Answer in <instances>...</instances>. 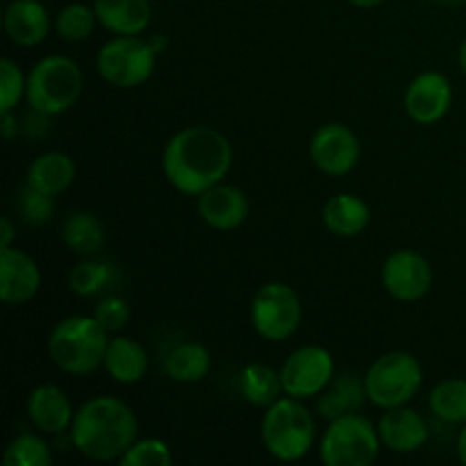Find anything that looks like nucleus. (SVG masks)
Masks as SVG:
<instances>
[{
  "label": "nucleus",
  "instance_id": "obj_1",
  "mask_svg": "<svg viewBox=\"0 0 466 466\" xmlns=\"http://www.w3.org/2000/svg\"><path fill=\"white\" fill-rule=\"evenodd\" d=\"M232 167L230 141L212 127H187L164 150V173L182 194H203Z\"/></svg>",
  "mask_w": 466,
  "mask_h": 466
},
{
  "label": "nucleus",
  "instance_id": "obj_2",
  "mask_svg": "<svg viewBox=\"0 0 466 466\" xmlns=\"http://www.w3.org/2000/svg\"><path fill=\"white\" fill-rule=\"evenodd\" d=\"M137 437V419L123 400L100 396L89 400L73 417L71 440L91 460L121 458Z\"/></svg>",
  "mask_w": 466,
  "mask_h": 466
},
{
  "label": "nucleus",
  "instance_id": "obj_3",
  "mask_svg": "<svg viewBox=\"0 0 466 466\" xmlns=\"http://www.w3.org/2000/svg\"><path fill=\"white\" fill-rule=\"evenodd\" d=\"M107 346V330L96 319L68 317L50 332L48 353L62 371L86 376L105 364Z\"/></svg>",
  "mask_w": 466,
  "mask_h": 466
},
{
  "label": "nucleus",
  "instance_id": "obj_4",
  "mask_svg": "<svg viewBox=\"0 0 466 466\" xmlns=\"http://www.w3.org/2000/svg\"><path fill=\"white\" fill-rule=\"evenodd\" d=\"M27 103L44 116L66 112L82 91V73L73 59L53 55L36 64L27 77Z\"/></svg>",
  "mask_w": 466,
  "mask_h": 466
},
{
  "label": "nucleus",
  "instance_id": "obj_5",
  "mask_svg": "<svg viewBox=\"0 0 466 466\" xmlns=\"http://www.w3.org/2000/svg\"><path fill=\"white\" fill-rule=\"evenodd\" d=\"M262 440L268 453L278 460L294 462L300 460L314 441V421L312 414L305 405L291 399H278L268 405V412L262 421Z\"/></svg>",
  "mask_w": 466,
  "mask_h": 466
},
{
  "label": "nucleus",
  "instance_id": "obj_6",
  "mask_svg": "<svg viewBox=\"0 0 466 466\" xmlns=\"http://www.w3.org/2000/svg\"><path fill=\"white\" fill-rule=\"evenodd\" d=\"M421 378L417 358L403 350H394L371 364L364 376V387L373 405L390 410L408 403L421 387Z\"/></svg>",
  "mask_w": 466,
  "mask_h": 466
},
{
  "label": "nucleus",
  "instance_id": "obj_7",
  "mask_svg": "<svg viewBox=\"0 0 466 466\" xmlns=\"http://www.w3.org/2000/svg\"><path fill=\"white\" fill-rule=\"evenodd\" d=\"M378 451L380 435L369 419L355 412L335 419L321 441V460L328 466H369Z\"/></svg>",
  "mask_w": 466,
  "mask_h": 466
},
{
  "label": "nucleus",
  "instance_id": "obj_8",
  "mask_svg": "<svg viewBox=\"0 0 466 466\" xmlns=\"http://www.w3.org/2000/svg\"><path fill=\"white\" fill-rule=\"evenodd\" d=\"M155 55L150 41H141L137 36H118L107 41L98 53V71L109 85L132 89L150 77L155 68Z\"/></svg>",
  "mask_w": 466,
  "mask_h": 466
},
{
  "label": "nucleus",
  "instance_id": "obj_9",
  "mask_svg": "<svg viewBox=\"0 0 466 466\" xmlns=\"http://www.w3.org/2000/svg\"><path fill=\"white\" fill-rule=\"evenodd\" d=\"M253 326L264 339L285 341L300 323V303L296 291L282 282L262 285L250 305Z\"/></svg>",
  "mask_w": 466,
  "mask_h": 466
},
{
  "label": "nucleus",
  "instance_id": "obj_10",
  "mask_svg": "<svg viewBox=\"0 0 466 466\" xmlns=\"http://www.w3.org/2000/svg\"><path fill=\"white\" fill-rule=\"evenodd\" d=\"M335 362L332 355L321 346H305L299 349L282 367V390L294 399H309L314 394H321L332 380Z\"/></svg>",
  "mask_w": 466,
  "mask_h": 466
},
{
  "label": "nucleus",
  "instance_id": "obj_11",
  "mask_svg": "<svg viewBox=\"0 0 466 466\" xmlns=\"http://www.w3.org/2000/svg\"><path fill=\"white\" fill-rule=\"evenodd\" d=\"M382 282L394 299L412 303L423 299L432 285L431 264L414 250H399L390 255L382 267Z\"/></svg>",
  "mask_w": 466,
  "mask_h": 466
},
{
  "label": "nucleus",
  "instance_id": "obj_12",
  "mask_svg": "<svg viewBox=\"0 0 466 466\" xmlns=\"http://www.w3.org/2000/svg\"><path fill=\"white\" fill-rule=\"evenodd\" d=\"M312 162L328 176H346L360 159V141L341 123L323 126L309 144Z\"/></svg>",
  "mask_w": 466,
  "mask_h": 466
},
{
  "label": "nucleus",
  "instance_id": "obj_13",
  "mask_svg": "<svg viewBox=\"0 0 466 466\" xmlns=\"http://www.w3.org/2000/svg\"><path fill=\"white\" fill-rule=\"evenodd\" d=\"M451 98H453V89L446 76L437 71L421 73L414 77L412 85L408 86L405 94V109L410 116L421 126H431L440 118L446 116L451 107Z\"/></svg>",
  "mask_w": 466,
  "mask_h": 466
},
{
  "label": "nucleus",
  "instance_id": "obj_14",
  "mask_svg": "<svg viewBox=\"0 0 466 466\" xmlns=\"http://www.w3.org/2000/svg\"><path fill=\"white\" fill-rule=\"evenodd\" d=\"M41 273L30 255L14 248L0 250V299L5 303H25L39 291Z\"/></svg>",
  "mask_w": 466,
  "mask_h": 466
},
{
  "label": "nucleus",
  "instance_id": "obj_15",
  "mask_svg": "<svg viewBox=\"0 0 466 466\" xmlns=\"http://www.w3.org/2000/svg\"><path fill=\"white\" fill-rule=\"evenodd\" d=\"M378 435L382 444L394 453H414L426 444L428 426L421 414L399 405L382 414L378 423Z\"/></svg>",
  "mask_w": 466,
  "mask_h": 466
},
{
  "label": "nucleus",
  "instance_id": "obj_16",
  "mask_svg": "<svg viewBox=\"0 0 466 466\" xmlns=\"http://www.w3.org/2000/svg\"><path fill=\"white\" fill-rule=\"evenodd\" d=\"M200 217L217 230H235L248 217V200L239 189L228 185H214L200 194Z\"/></svg>",
  "mask_w": 466,
  "mask_h": 466
},
{
  "label": "nucleus",
  "instance_id": "obj_17",
  "mask_svg": "<svg viewBox=\"0 0 466 466\" xmlns=\"http://www.w3.org/2000/svg\"><path fill=\"white\" fill-rule=\"evenodd\" d=\"M27 414L39 431L59 435L73 421V410L66 394L55 385H41L32 390L27 399Z\"/></svg>",
  "mask_w": 466,
  "mask_h": 466
},
{
  "label": "nucleus",
  "instance_id": "obj_18",
  "mask_svg": "<svg viewBox=\"0 0 466 466\" xmlns=\"http://www.w3.org/2000/svg\"><path fill=\"white\" fill-rule=\"evenodd\" d=\"M50 27L48 12L36 0H14L5 12V30L18 46H36L46 39Z\"/></svg>",
  "mask_w": 466,
  "mask_h": 466
},
{
  "label": "nucleus",
  "instance_id": "obj_19",
  "mask_svg": "<svg viewBox=\"0 0 466 466\" xmlns=\"http://www.w3.org/2000/svg\"><path fill=\"white\" fill-rule=\"evenodd\" d=\"M94 12L107 30L137 36L150 23L148 0H96Z\"/></svg>",
  "mask_w": 466,
  "mask_h": 466
},
{
  "label": "nucleus",
  "instance_id": "obj_20",
  "mask_svg": "<svg viewBox=\"0 0 466 466\" xmlns=\"http://www.w3.org/2000/svg\"><path fill=\"white\" fill-rule=\"evenodd\" d=\"M105 369L114 380L123 382V385L139 382L148 369L144 346L127 337H116L109 341L107 353H105Z\"/></svg>",
  "mask_w": 466,
  "mask_h": 466
},
{
  "label": "nucleus",
  "instance_id": "obj_21",
  "mask_svg": "<svg viewBox=\"0 0 466 466\" xmlns=\"http://www.w3.org/2000/svg\"><path fill=\"white\" fill-rule=\"evenodd\" d=\"M73 177H76V164L64 153H44L27 168V185L48 196L62 194Z\"/></svg>",
  "mask_w": 466,
  "mask_h": 466
},
{
  "label": "nucleus",
  "instance_id": "obj_22",
  "mask_svg": "<svg viewBox=\"0 0 466 466\" xmlns=\"http://www.w3.org/2000/svg\"><path fill=\"white\" fill-rule=\"evenodd\" d=\"M323 223L339 237H355L367 228L369 208L353 194H337L323 208Z\"/></svg>",
  "mask_w": 466,
  "mask_h": 466
},
{
  "label": "nucleus",
  "instance_id": "obj_23",
  "mask_svg": "<svg viewBox=\"0 0 466 466\" xmlns=\"http://www.w3.org/2000/svg\"><path fill=\"white\" fill-rule=\"evenodd\" d=\"M239 390L248 403L268 408L278 400L282 390V378L267 364H248L239 376Z\"/></svg>",
  "mask_w": 466,
  "mask_h": 466
},
{
  "label": "nucleus",
  "instance_id": "obj_24",
  "mask_svg": "<svg viewBox=\"0 0 466 466\" xmlns=\"http://www.w3.org/2000/svg\"><path fill=\"white\" fill-rule=\"evenodd\" d=\"M209 364H212V358L208 349L196 341H187L168 353L167 373L177 382H198L208 376Z\"/></svg>",
  "mask_w": 466,
  "mask_h": 466
},
{
  "label": "nucleus",
  "instance_id": "obj_25",
  "mask_svg": "<svg viewBox=\"0 0 466 466\" xmlns=\"http://www.w3.org/2000/svg\"><path fill=\"white\" fill-rule=\"evenodd\" d=\"M364 396H367V387L360 382V378L344 376L319 400V412H321L323 419L335 421V419L344 417V414L358 412L364 403Z\"/></svg>",
  "mask_w": 466,
  "mask_h": 466
},
{
  "label": "nucleus",
  "instance_id": "obj_26",
  "mask_svg": "<svg viewBox=\"0 0 466 466\" xmlns=\"http://www.w3.org/2000/svg\"><path fill=\"white\" fill-rule=\"evenodd\" d=\"M64 241L71 250L80 255L98 253L105 246V230L94 214L77 212L64 223Z\"/></svg>",
  "mask_w": 466,
  "mask_h": 466
},
{
  "label": "nucleus",
  "instance_id": "obj_27",
  "mask_svg": "<svg viewBox=\"0 0 466 466\" xmlns=\"http://www.w3.org/2000/svg\"><path fill=\"white\" fill-rule=\"evenodd\" d=\"M431 410L446 423H466V380H444L431 391Z\"/></svg>",
  "mask_w": 466,
  "mask_h": 466
},
{
  "label": "nucleus",
  "instance_id": "obj_28",
  "mask_svg": "<svg viewBox=\"0 0 466 466\" xmlns=\"http://www.w3.org/2000/svg\"><path fill=\"white\" fill-rule=\"evenodd\" d=\"M53 462L48 444L36 435H18L5 451V466H48Z\"/></svg>",
  "mask_w": 466,
  "mask_h": 466
},
{
  "label": "nucleus",
  "instance_id": "obj_29",
  "mask_svg": "<svg viewBox=\"0 0 466 466\" xmlns=\"http://www.w3.org/2000/svg\"><path fill=\"white\" fill-rule=\"evenodd\" d=\"M114 271L105 262H82L68 276V287L80 296H94L112 282Z\"/></svg>",
  "mask_w": 466,
  "mask_h": 466
},
{
  "label": "nucleus",
  "instance_id": "obj_30",
  "mask_svg": "<svg viewBox=\"0 0 466 466\" xmlns=\"http://www.w3.org/2000/svg\"><path fill=\"white\" fill-rule=\"evenodd\" d=\"M96 18H98L96 12H91L86 5H66L57 16V32L68 41L86 39L91 35V30H94Z\"/></svg>",
  "mask_w": 466,
  "mask_h": 466
},
{
  "label": "nucleus",
  "instance_id": "obj_31",
  "mask_svg": "<svg viewBox=\"0 0 466 466\" xmlns=\"http://www.w3.org/2000/svg\"><path fill=\"white\" fill-rule=\"evenodd\" d=\"M123 466H171L173 455L168 446L159 440H144L132 444L121 455Z\"/></svg>",
  "mask_w": 466,
  "mask_h": 466
},
{
  "label": "nucleus",
  "instance_id": "obj_32",
  "mask_svg": "<svg viewBox=\"0 0 466 466\" xmlns=\"http://www.w3.org/2000/svg\"><path fill=\"white\" fill-rule=\"evenodd\" d=\"M27 82H23L21 68L12 59H3L0 62V112H12Z\"/></svg>",
  "mask_w": 466,
  "mask_h": 466
},
{
  "label": "nucleus",
  "instance_id": "obj_33",
  "mask_svg": "<svg viewBox=\"0 0 466 466\" xmlns=\"http://www.w3.org/2000/svg\"><path fill=\"white\" fill-rule=\"evenodd\" d=\"M21 212L25 217V221L30 223H46L53 214V196L44 194V191L35 189V187L27 185L21 194Z\"/></svg>",
  "mask_w": 466,
  "mask_h": 466
},
{
  "label": "nucleus",
  "instance_id": "obj_34",
  "mask_svg": "<svg viewBox=\"0 0 466 466\" xmlns=\"http://www.w3.org/2000/svg\"><path fill=\"white\" fill-rule=\"evenodd\" d=\"M94 319L107 332L121 330V328L127 323V319H130V308H127L126 300L118 299V296H109V299H105L103 303H98Z\"/></svg>",
  "mask_w": 466,
  "mask_h": 466
},
{
  "label": "nucleus",
  "instance_id": "obj_35",
  "mask_svg": "<svg viewBox=\"0 0 466 466\" xmlns=\"http://www.w3.org/2000/svg\"><path fill=\"white\" fill-rule=\"evenodd\" d=\"M0 230H3V248H9V241H12V237H14V228H12V223H9V218L5 217L3 221H0Z\"/></svg>",
  "mask_w": 466,
  "mask_h": 466
},
{
  "label": "nucleus",
  "instance_id": "obj_36",
  "mask_svg": "<svg viewBox=\"0 0 466 466\" xmlns=\"http://www.w3.org/2000/svg\"><path fill=\"white\" fill-rule=\"evenodd\" d=\"M14 127H16V123H14L12 114L3 112V132H5V139H12V137H14Z\"/></svg>",
  "mask_w": 466,
  "mask_h": 466
},
{
  "label": "nucleus",
  "instance_id": "obj_37",
  "mask_svg": "<svg viewBox=\"0 0 466 466\" xmlns=\"http://www.w3.org/2000/svg\"><path fill=\"white\" fill-rule=\"evenodd\" d=\"M458 455L460 460H462V464H466V426L462 428V432H460L458 437Z\"/></svg>",
  "mask_w": 466,
  "mask_h": 466
},
{
  "label": "nucleus",
  "instance_id": "obj_38",
  "mask_svg": "<svg viewBox=\"0 0 466 466\" xmlns=\"http://www.w3.org/2000/svg\"><path fill=\"white\" fill-rule=\"evenodd\" d=\"M353 5H358V7H376V5H380L382 0H350Z\"/></svg>",
  "mask_w": 466,
  "mask_h": 466
},
{
  "label": "nucleus",
  "instance_id": "obj_39",
  "mask_svg": "<svg viewBox=\"0 0 466 466\" xmlns=\"http://www.w3.org/2000/svg\"><path fill=\"white\" fill-rule=\"evenodd\" d=\"M460 68H462L466 76V39L462 41V46H460Z\"/></svg>",
  "mask_w": 466,
  "mask_h": 466
},
{
  "label": "nucleus",
  "instance_id": "obj_40",
  "mask_svg": "<svg viewBox=\"0 0 466 466\" xmlns=\"http://www.w3.org/2000/svg\"><path fill=\"white\" fill-rule=\"evenodd\" d=\"M431 3H437V5H449V7H453V5H464L466 0H431Z\"/></svg>",
  "mask_w": 466,
  "mask_h": 466
}]
</instances>
